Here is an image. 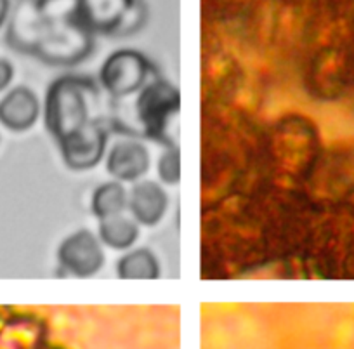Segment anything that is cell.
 I'll list each match as a JSON object with an SVG mask.
<instances>
[{
  "instance_id": "cell-1",
  "label": "cell",
  "mask_w": 354,
  "mask_h": 349,
  "mask_svg": "<svg viewBox=\"0 0 354 349\" xmlns=\"http://www.w3.org/2000/svg\"><path fill=\"white\" fill-rule=\"evenodd\" d=\"M88 35L77 0H16L6 39L15 49L49 56L61 46L82 53L91 44Z\"/></svg>"
},
{
  "instance_id": "cell-2",
  "label": "cell",
  "mask_w": 354,
  "mask_h": 349,
  "mask_svg": "<svg viewBox=\"0 0 354 349\" xmlns=\"http://www.w3.org/2000/svg\"><path fill=\"white\" fill-rule=\"evenodd\" d=\"M77 12L87 32L104 35L138 28L146 18L141 0H77Z\"/></svg>"
},
{
  "instance_id": "cell-3",
  "label": "cell",
  "mask_w": 354,
  "mask_h": 349,
  "mask_svg": "<svg viewBox=\"0 0 354 349\" xmlns=\"http://www.w3.org/2000/svg\"><path fill=\"white\" fill-rule=\"evenodd\" d=\"M87 108L84 96L77 84L71 80H61L50 87L47 96V127L50 132L63 139L85 127Z\"/></svg>"
},
{
  "instance_id": "cell-4",
  "label": "cell",
  "mask_w": 354,
  "mask_h": 349,
  "mask_svg": "<svg viewBox=\"0 0 354 349\" xmlns=\"http://www.w3.org/2000/svg\"><path fill=\"white\" fill-rule=\"evenodd\" d=\"M148 70L149 64L142 54L125 49L111 54L101 70V78L113 94H129L142 84Z\"/></svg>"
},
{
  "instance_id": "cell-5",
  "label": "cell",
  "mask_w": 354,
  "mask_h": 349,
  "mask_svg": "<svg viewBox=\"0 0 354 349\" xmlns=\"http://www.w3.org/2000/svg\"><path fill=\"white\" fill-rule=\"evenodd\" d=\"M103 261V249L91 231H77L59 247L61 266L75 276H93L100 271Z\"/></svg>"
},
{
  "instance_id": "cell-6",
  "label": "cell",
  "mask_w": 354,
  "mask_h": 349,
  "mask_svg": "<svg viewBox=\"0 0 354 349\" xmlns=\"http://www.w3.org/2000/svg\"><path fill=\"white\" fill-rule=\"evenodd\" d=\"M40 115L35 92L28 87H15L0 99V124L12 132L28 131Z\"/></svg>"
},
{
  "instance_id": "cell-7",
  "label": "cell",
  "mask_w": 354,
  "mask_h": 349,
  "mask_svg": "<svg viewBox=\"0 0 354 349\" xmlns=\"http://www.w3.org/2000/svg\"><path fill=\"white\" fill-rule=\"evenodd\" d=\"M179 109V92L167 84H153L146 89L138 101V111L148 132L165 129L167 116Z\"/></svg>"
},
{
  "instance_id": "cell-8",
  "label": "cell",
  "mask_w": 354,
  "mask_h": 349,
  "mask_svg": "<svg viewBox=\"0 0 354 349\" xmlns=\"http://www.w3.org/2000/svg\"><path fill=\"white\" fill-rule=\"evenodd\" d=\"M64 141V159L75 169H87L96 165L103 155L104 136L103 132L93 125H85L80 131L73 132Z\"/></svg>"
},
{
  "instance_id": "cell-9",
  "label": "cell",
  "mask_w": 354,
  "mask_h": 349,
  "mask_svg": "<svg viewBox=\"0 0 354 349\" xmlns=\"http://www.w3.org/2000/svg\"><path fill=\"white\" fill-rule=\"evenodd\" d=\"M108 172L120 181H134L146 174L149 167V153L138 141H122L111 148L108 155Z\"/></svg>"
},
{
  "instance_id": "cell-10",
  "label": "cell",
  "mask_w": 354,
  "mask_h": 349,
  "mask_svg": "<svg viewBox=\"0 0 354 349\" xmlns=\"http://www.w3.org/2000/svg\"><path fill=\"white\" fill-rule=\"evenodd\" d=\"M129 207L136 221L141 224L153 226L163 217L167 211V193L151 181H142L132 188Z\"/></svg>"
},
{
  "instance_id": "cell-11",
  "label": "cell",
  "mask_w": 354,
  "mask_h": 349,
  "mask_svg": "<svg viewBox=\"0 0 354 349\" xmlns=\"http://www.w3.org/2000/svg\"><path fill=\"white\" fill-rule=\"evenodd\" d=\"M100 237L106 245L113 249H127L138 238V226L132 219L124 215H113V217L101 219Z\"/></svg>"
},
{
  "instance_id": "cell-12",
  "label": "cell",
  "mask_w": 354,
  "mask_h": 349,
  "mask_svg": "<svg viewBox=\"0 0 354 349\" xmlns=\"http://www.w3.org/2000/svg\"><path fill=\"white\" fill-rule=\"evenodd\" d=\"M160 268L155 256L146 249L129 252L118 261V276L125 280L158 278Z\"/></svg>"
},
{
  "instance_id": "cell-13",
  "label": "cell",
  "mask_w": 354,
  "mask_h": 349,
  "mask_svg": "<svg viewBox=\"0 0 354 349\" xmlns=\"http://www.w3.org/2000/svg\"><path fill=\"white\" fill-rule=\"evenodd\" d=\"M129 204L127 191L120 183H106L96 190L93 197V212L100 219L118 215Z\"/></svg>"
},
{
  "instance_id": "cell-14",
  "label": "cell",
  "mask_w": 354,
  "mask_h": 349,
  "mask_svg": "<svg viewBox=\"0 0 354 349\" xmlns=\"http://www.w3.org/2000/svg\"><path fill=\"white\" fill-rule=\"evenodd\" d=\"M158 174L167 184H176L179 181V155L170 152L160 159Z\"/></svg>"
},
{
  "instance_id": "cell-15",
  "label": "cell",
  "mask_w": 354,
  "mask_h": 349,
  "mask_svg": "<svg viewBox=\"0 0 354 349\" xmlns=\"http://www.w3.org/2000/svg\"><path fill=\"white\" fill-rule=\"evenodd\" d=\"M12 78H15V66L8 60L0 57V92H4L11 85Z\"/></svg>"
},
{
  "instance_id": "cell-16",
  "label": "cell",
  "mask_w": 354,
  "mask_h": 349,
  "mask_svg": "<svg viewBox=\"0 0 354 349\" xmlns=\"http://www.w3.org/2000/svg\"><path fill=\"white\" fill-rule=\"evenodd\" d=\"M11 16V0H0V28Z\"/></svg>"
}]
</instances>
